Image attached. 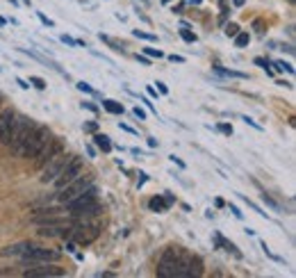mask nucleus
I'll return each mask as SVG.
<instances>
[{
	"instance_id": "nucleus-31",
	"label": "nucleus",
	"mask_w": 296,
	"mask_h": 278,
	"mask_svg": "<svg viewBox=\"0 0 296 278\" xmlns=\"http://www.w3.org/2000/svg\"><path fill=\"white\" fill-rule=\"evenodd\" d=\"M134 116H137V119H146V112H144V110H141V107H134Z\"/></svg>"
},
{
	"instance_id": "nucleus-27",
	"label": "nucleus",
	"mask_w": 296,
	"mask_h": 278,
	"mask_svg": "<svg viewBox=\"0 0 296 278\" xmlns=\"http://www.w3.org/2000/svg\"><path fill=\"white\" fill-rule=\"evenodd\" d=\"M84 130H87V132H96L98 126L94 123V121H89V123H84Z\"/></svg>"
},
{
	"instance_id": "nucleus-7",
	"label": "nucleus",
	"mask_w": 296,
	"mask_h": 278,
	"mask_svg": "<svg viewBox=\"0 0 296 278\" xmlns=\"http://www.w3.org/2000/svg\"><path fill=\"white\" fill-rule=\"evenodd\" d=\"M96 201H98V192H96V187L91 185V187L84 189V192H82L78 198H73L71 203H66V212L71 214V217H78V214H80L84 208H89V205L96 203Z\"/></svg>"
},
{
	"instance_id": "nucleus-9",
	"label": "nucleus",
	"mask_w": 296,
	"mask_h": 278,
	"mask_svg": "<svg viewBox=\"0 0 296 278\" xmlns=\"http://www.w3.org/2000/svg\"><path fill=\"white\" fill-rule=\"evenodd\" d=\"M62 150H64V142H62V139H52V137H50V139H48V144H46L44 148L34 155V169H41L48 160L55 158V155H59Z\"/></svg>"
},
{
	"instance_id": "nucleus-34",
	"label": "nucleus",
	"mask_w": 296,
	"mask_h": 278,
	"mask_svg": "<svg viewBox=\"0 0 296 278\" xmlns=\"http://www.w3.org/2000/svg\"><path fill=\"white\" fill-rule=\"evenodd\" d=\"M82 107H87L89 112H98V107L94 105V103H82Z\"/></svg>"
},
{
	"instance_id": "nucleus-25",
	"label": "nucleus",
	"mask_w": 296,
	"mask_h": 278,
	"mask_svg": "<svg viewBox=\"0 0 296 278\" xmlns=\"http://www.w3.org/2000/svg\"><path fill=\"white\" fill-rule=\"evenodd\" d=\"M255 64H258V66H262V68H264V71H266V73H269V75L274 73V71H271V68H269V64H266V62L262 60V57H258V60H255Z\"/></svg>"
},
{
	"instance_id": "nucleus-37",
	"label": "nucleus",
	"mask_w": 296,
	"mask_h": 278,
	"mask_svg": "<svg viewBox=\"0 0 296 278\" xmlns=\"http://www.w3.org/2000/svg\"><path fill=\"white\" fill-rule=\"evenodd\" d=\"M137 60H139L141 64H146V66L150 64V60H148V57H144V55H137Z\"/></svg>"
},
{
	"instance_id": "nucleus-29",
	"label": "nucleus",
	"mask_w": 296,
	"mask_h": 278,
	"mask_svg": "<svg viewBox=\"0 0 296 278\" xmlns=\"http://www.w3.org/2000/svg\"><path fill=\"white\" fill-rule=\"evenodd\" d=\"M157 91H160L162 96H166V94H169V87H166L164 82H157Z\"/></svg>"
},
{
	"instance_id": "nucleus-15",
	"label": "nucleus",
	"mask_w": 296,
	"mask_h": 278,
	"mask_svg": "<svg viewBox=\"0 0 296 278\" xmlns=\"http://www.w3.org/2000/svg\"><path fill=\"white\" fill-rule=\"evenodd\" d=\"M203 274V260L198 256H192V262H189V278L192 276H200Z\"/></svg>"
},
{
	"instance_id": "nucleus-44",
	"label": "nucleus",
	"mask_w": 296,
	"mask_h": 278,
	"mask_svg": "<svg viewBox=\"0 0 296 278\" xmlns=\"http://www.w3.org/2000/svg\"><path fill=\"white\" fill-rule=\"evenodd\" d=\"M0 100H2V96H0Z\"/></svg>"
},
{
	"instance_id": "nucleus-18",
	"label": "nucleus",
	"mask_w": 296,
	"mask_h": 278,
	"mask_svg": "<svg viewBox=\"0 0 296 278\" xmlns=\"http://www.w3.org/2000/svg\"><path fill=\"white\" fill-rule=\"evenodd\" d=\"M180 37L185 39L187 44H194V41H196V34H194L192 30H187V28H185V30H180Z\"/></svg>"
},
{
	"instance_id": "nucleus-19",
	"label": "nucleus",
	"mask_w": 296,
	"mask_h": 278,
	"mask_svg": "<svg viewBox=\"0 0 296 278\" xmlns=\"http://www.w3.org/2000/svg\"><path fill=\"white\" fill-rule=\"evenodd\" d=\"M30 84H34L37 89H46V80L39 78V75H32V78H30Z\"/></svg>"
},
{
	"instance_id": "nucleus-30",
	"label": "nucleus",
	"mask_w": 296,
	"mask_h": 278,
	"mask_svg": "<svg viewBox=\"0 0 296 278\" xmlns=\"http://www.w3.org/2000/svg\"><path fill=\"white\" fill-rule=\"evenodd\" d=\"M62 41H64L66 46H78V41H75V39H71V37H66V34H62Z\"/></svg>"
},
{
	"instance_id": "nucleus-33",
	"label": "nucleus",
	"mask_w": 296,
	"mask_h": 278,
	"mask_svg": "<svg viewBox=\"0 0 296 278\" xmlns=\"http://www.w3.org/2000/svg\"><path fill=\"white\" fill-rule=\"evenodd\" d=\"M169 60L171 62H178V64H182V62H185V57H180V55H169Z\"/></svg>"
},
{
	"instance_id": "nucleus-10",
	"label": "nucleus",
	"mask_w": 296,
	"mask_h": 278,
	"mask_svg": "<svg viewBox=\"0 0 296 278\" xmlns=\"http://www.w3.org/2000/svg\"><path fill=\"white\" fill-rule=\"evenodd\" d=\"M66 271L62 269V267H57V264H52V262H44L41 267H34V269H28L23 276H28V278H59V276H64Z\"/></svg>"
},
{
	"instance_id": "nucleus-2",
	"label": "nucleus",
	"mask_w": 296,
	"mask_h": 278,
	"mask_svg": "<svg viewBox=\"0 0 296 278\" xmlns=\"http://www.w3.org/2000/svg\"><path fill=\"white\" fill-rule=\"evenodd\" d=\"M34 128H37V123L32 119H28V116H16L12 139H9V146H12V150H14L16 155H23V146L30 139V135L34 132Z\"/></svg>"
},
{
	"instance_id": "nucleus-4",
	"label": "nucleus",
	"mask_w": 296,
	"mask_h": 278,
	"mask_svg": "<svg viewBox=\"0 0 296 278\" xmlns=\"http://www.w3.org/2000/svg\"><path fill=\"white\" fill-rule=\"evenodd\" d=\"M59 258H62V251H57V248H41L32 244L21 256V260L30 264H39V262H57Z\"/></svg>"
},
{
	"instance_id": "nucleus-6",
	"label": "nucleus",
	"mask_w": 296,
	"mask_h": 278,
	"mask_svg": "<svg viewBox=\"0 0 296 278\" xmlns=\"http://www.w3.org/2000/svg\"><path fill=\"white\" fill-rule=\"evenodd\" d=\"M80 173H82V158H73V155H71L68 162L62 166V171L57 173V178H55L52 182H55V187L57 189H62L64 185H68L71 180H75Z\"/></svg>"
},
{
	"instance_id": "nucleus-24",
	"label": "nucleus",
	"mask_w": 296,
	"mask_h": 278,
	"mask_svg": "<svg viewBox=\"0 0 296 278\" xmlns=\"http://www.w3.org/2000/svg\"><path fill=\"white\" fill-rule=\"evenodd\" d=\"M262 201H264L266 205H271L274 210H278V203H276V201H274V198H271V196H269V194H262Z\"/></svg>"
},
{
	"instance_id": "nucleus-35",
	"label": "nucleus",
	"mask_w": 296,
	"mask_h": 278,
	"mask_svg": "<svg viewBox=\"0 0 296 278\" xmlns=\"http://www.w3.org/2000/svg\"><path fill=\"white\" fill-rule=\"evenodd\" d=\"M244 123H248V126H253V128H258V130H260V126H258V123H255V121H253V119H248V116H244Z\"/></svg>"
},
{
	"instance_id": "nucleus-43",
	"label": "nucleus",
	"mask_w": 296,
	"mask_h": 278,
	"mask_svg": "<svg viewBox=\"0 0 296 278\" xmlns=\"http://www.w3.org/2000/svg\"><path fill=\"white\" fill-rule=\"evenodd\" d=\"M162 2H164V5H166V2H171V0H162Z\"/></svg>"
},
{
	"instance_id": "nucleus-13",
	"label": "nucleus",
	"mask_w": 296,
	"mask_h": 278,
	"mask_svg": "<svg viewBox=\"0 0 296 278\" xmlns=\"http://www.w3.org/2000/svg\"><path fill=\"white\" fill-rule=\"evenodd\" d=\"M148 208L153 212H164L169 208V203H166V198H162V196H153V198L148 201Z\"/></svg>"
},
{
	"instance_id": "nucleus-16",
	"label": "nucleus",
	"mask_w": 296,
	"mask_h": 278,
	"mask_svg": "<svg viewBox=\"0 0 296 278\" xmlns=\"http://www.w3.org/2000/svg\"><path fill=\"white\" fill-rule=\"evenodd\" d=\"M103 107L112 114H123V105L116 103V100H103Z\"/></svg>"
},
{
	"instance_id": "nucleus-32",
	"label": "nucleus",
	"mask_w": 296,
	"mask_h": 278,
	"mask_svg": "<svg viewBox=\"0 0 296 278\" xmlns=\"http://www.w3.org/2000/svg\"><path fill=\"white\" fill-rule=\"evenodd\" d=\"M253 28H255V30L262 34V32H264V23H262V21H255V23H253Z\"/></svg>"
},
{
	"instance_id": "nucleus-5",
	"label": "nucleus",
	"mask_w": 296,
	"mask_h": 278,
	"mask_svg": "<svg viewBox=\"0 0 296 278\" xmlns=\"http://www.w3.org/2000/svg\"><path fill=\"white\" fill-rule=\"evenodd\" d=\"M48 139H50V130L46 126H37L34 132L30 135V139L25 142V146H23V158H34L39 150L48 144Z\"/></svg>"
},
{
	"instance_id": "nucleus-41",
	"label": "nucleus",
	"mask_w": 296,
	"mask_h": 278,
	"mask_svg": "<svg viewBox=\"0 0 296 278\" xmlns=\"http://www.w3.org/2000/svg\"><path fill=\"white\" fill-rule=\"evenodd\" d=\"M121 130H126V132H130V135H134V130L130 128V126H121Z\"/></svg>"
},
{
	"instance_id": "nucleus-23",
	"label": "nucleus",
	"mask_w": 296,
	"mask_h": 278,
	"mask_svg": "<svg viewBox=\"0 0 296 278\" xmlns=\"http://www.w3.org/2000/svg\"><path fill=\"white\" fill-rule=\"evenodd\" d=\"M237 32H239V25H235V23H228V25H226V34H228V37H235Z\"/></svg>"
},
{
	"instance_id": "nucleus-39",
	"label": "nucleus",
	"mask_w": 296,
	"mask_h": 278,
	"mask_svg": "<svg viewBox=\"0 0 296 278\" xmlns=\"http://www.w3.org/2000/svg\"><path fill=\"white\" fill-rule=\"evenodd\" d=\"M16 82H18V84H21V87H23V89H28V87H30V84H28V82H25V80H21V78H16Z\"/></svg>"
},
{
	"instance_id": "nucleus-36",
	"label": "nucleus",
	"mask_w": 296,
	"mask_h": 278,
	"mask_svg": "<svg viewBox=\"0 0 296 278\" xmlns=\"http://www.w3.org/2000/svg\"><path fill=\"white\" fill-rule=\"evenodd\" d=\"M230 212H232V214H235V217H237V219H242V212L237 210L235 205H230Z\"/></svg>"
},
{
	"instance_id": "nucleus-1",
	"label": "nucleus",
	"mask_w": 296,
	"mask_h": 278,
	"mask_svg": "<svg viewBox=\"0 0 296 278\" xmlns=\"http://www.w3.org/2000/svg\"><path fill=\"white\" fill-rule=\"evenodd\" d=\"M189 262H192V253H187L182 246H169L157 262V276L189 278Z\"/></svg>"
},
{
	"instance_id": "nucleus-20",
	"label": "nucleus",
	"mask_w": 296,
	"mask_h": 278,
	"mask_svg": "<svg viewBox=\"0 0 296 278\" xmlns=\"http://www.w3.org/2000/svg\"><path fill=\"white\" fill-rule=\"evenodd\" d=\"M132 34H134L137 39H146V41H155V39H157L155 34H148V32H141V30H134Z\"/></svg>"
},
{
	"instance_id": "nucleus-12",
	"label": "nucleus",
	"mask_w": 296,
	"mask_h": 278,
	"mask_svg": "<svg viewBox=\"0 0 296 278\" xmlns=\"http://www.w3.org/2000/svg\"><path fill=\"white\" fill-rule=\"evenodd\" d=\"M30 246H32L30 242H21V244H14V246L2 248V251H0V256H23Z\"/></svg>"
},
{
	"instance_id": "nucleus-11",
	"label": "nucleus",
	"mask_w": 296,
	"mask_h": 278,
	"mask_svg": "<svg viewBox=\"0 0 296 278\" xmlns=\"http://www.w3.org/2000/svg\"><path fill=\"white\" fill-rule=\"evenodd\" d=\"M14 123H16V114L12 112V110H2V112H0V142L2 144H9Z\"/></svg>"
},
{
	"instance_id": "nucleus-40",
	"label": "nucleus",
	"mask_w": 296,
	"mask_h": 278,
	"mask_svg": "<svg viewBox=\"0 0 296 278\" xmlns=\"http://www.w3.org/2000/svg\"><path fill=\"white\" fill-rule=\"evenodd\" d=\"M148 94H150L153 98H157V89H155V87H148Z\"/></svg>"
},
{
	"instance_id": "nucleus-22",
	"label": "nucleus",
	"mask_w": 296,
	"mask_h": 278,
	"mask_svg": "<svg viewBox=\"0 0 296 278\" xmlns=\"http://www.w3.org/2000/svg\"><path fill=\"white\" fill-rule=\"evenodd\" d=\"M144 53H146L148 57H157V60H160V57H164V53H162V50H157V48H144Z\"/></svg>"
},
{
	"instance_id": "nucleus-28",
	"label": "nucleus",
	"mask_w": 296,
	"mask_h": 278,
	"mask_svg": "<svg viewBox=\"0 0 296 278\" xmlns=\"http://www.w3.org/2000/svg\"><path fill=\"white\" fill-rule=\"evenodd\" d=\"M78 89H80V91H84V94H91V91H94V89H91V87H89L87 82H78Z\"/></svg>"
},
{
	"instance_id": "nucleus-26",
	"label": "nucleus",
	"mask_w": 296,
	"mask_h": 278,
	"mask_svg": "<svg viewBox=\"0 0 296 278\" xmlns=\"http://www.w3.org/2000/svg\"><path fill=\"white\" fill-rule=\"evenodd\" d=\"M219 130H221L223 135H232V126H228V123H221V126H219Z\"/></svg>"
},
{
	"instance_id": "nucleus-17",
	"label": "nucleus",
	"mask_w": 296,
	"mask_h": 278,
	"mask_svg": "<svg viewBox=\"0 0 296 278\" xmlns=\"http://www.w3.org/2000/svg\"><path fill=\"white\" fill-rule=\"evenodd\" d=\"M248 41H251V34H248V32H237V34H235V46H237V48H244V46H248Z\"/></svg>"
},
{
	"instance_id": "nucleus-21",
	"label": "nucleus",
	"mask_w": 296,
	"mask_h": 278,
	"mask_svg": "<svg viewBox=\"0 0 296 278\" xmlns=\"http://www.w3.org/2000/svg\"><path fill=\"white\" fill-rule=\"evenodd\" d=\"M276 68H278V71H287V73H294V66H292V64H287V62H276Z\"/></svg>"
},
{
	"instance_id": "nucleus-42",
	"label": "nucleus",
	"mask_w": 296,
	"mask_h": 278,
	"mask_svg": "<svg viewBox=\"0 0 296 278\" xmlns=\"http://www.w3.org/2000/svg\"><path fill=\"white\" fill-rule=\"evenodd\" d=\"M244 2H246V0H235V5H237V7H242Z\"/></svg>"
},
{
	"instance_id": "nucleus-45",
	"label": "nucleus",
	"mask_w": 296,
	"mask_h": 278,
	"mask_svg": "<svg viewBox=\"0 0 296 278\" xmlns=\"http://www.w3.org/2000/svg\"><path fill=\"white\" fill-rule=\"evenodd\" d=\"M25 2H28V0H25Z\"/></svg>"
},
{
	"instance_id": "nucleus-14",
	"label": "nucleus",
	"mask_w": 296,
	"mask_h": 278,
	"mask_svg": "<svg viewBox=\"0 0 296 278\" xmlns=\"http://www.w3.org/2000/svg\"><path fill=\"white\" fill-rule=\"evenodd\" d=\"M94 144H96L103 153H110L112 150V142H110V137L107 135H94Z\"/></svg>"
},
{
	"instance_id": "nucleus-3",
	"label": "nucleus",
	"mask_w": 296,
	"mask_h": 278,
	"mask_svg": "<svg viewBox=\"0 0 296 278\" xmlns=\"http://www.w3.org/2000/svg\"><path fill=\"white\" fill-rule=\"evenodd\" d=\"M91 185H94V176H91V173H80L75 180H71L68 185H64V187L59 189V192H57V201H59V203H64V205L71 203L73 198H78V196H80L84 189L91 187Z\"/></svg>"
},
{
	"instance_id": "nucleus-38",
	"label": "nucleus",
	"mask_w": 296,
	"mask_h": 278,
	"mask_svg": "<svg viewBox=\"0 0 296 278\" xmlns=\"http://www.w3.org/2000/svg\"><path fill=\"white\" fill-rule=\"evenodd\" d=\"M39 18H41V23H46V25H52V21H50V18H46L44 14H39Z\"/></svg>"
},
{
	"instance_id": "nucleus-8",
	"label": "nucleus",
	"mask_w": 296,
	"mask_h": 278,
	"mask_svg": "<svg viewBox=\"0 0 296 278\" xmlns=\"http://www.w3.org/2000/svg\"><path fill=\"white\" fill-rule=\"evenodd\" d=\"M68 158H71V155H66V153L62 150L59 155H55V158L48 160V162L41 166V169H44V173H41V182H52L55 180V178H57V173L62 171V166L68 162Z\"/></svg>"
}]
</instances>
